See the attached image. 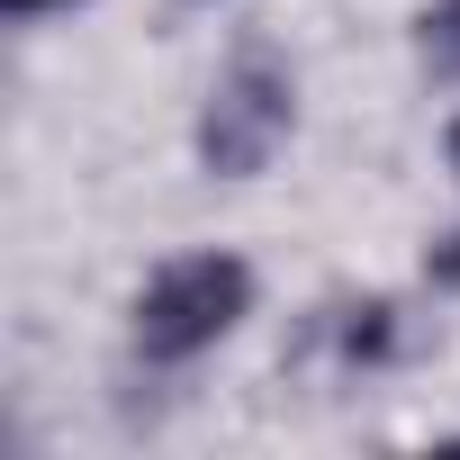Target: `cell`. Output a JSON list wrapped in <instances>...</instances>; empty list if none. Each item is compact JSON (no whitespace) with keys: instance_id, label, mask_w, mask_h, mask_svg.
<instances>
[{"instance_id":"cell-1","label":"cell","mask_w":460,"mask_h":460,"mask_svg":"<svg viewBox=\"0 0 460 460\" xmlns=\"http://www.w3.org/2000/svg\"><path fill=\"white\" fill-rule=\"evenodd\" d=\"M244 307H253V271L235 253H181V262H163L145 280L136 343H145V361H190V352H208L226 325H235Z\"/></svg>"},{"instance_id":"cell-2","label":"cell","mask_w":460,"mask_h":460,"mask_svg":"<svg viewBox=\"0 0 460 460\" xmlns=\"http://www.w3.org/2000/svg\"><path fill=\"white\" fill-rule=\"evenodd\" d=\"M280 136H289V73H280L271 55H244L235 73L208 91L199 154H208V172L244 181V172H262V163L280 154Z\"/></svg>"},{"instance_id":"cell-3","label":"cell","mask_w":460,"mask_h":460,"mask_svg":"<svg viewBox=\"0 0 460 460\" xmlns=\"http://www.w3.org/2000/svg\"><path fill=\"white\" fill-rule=\"evenodd\" d=\"M424 55L442 73H460V0H442V10H424Z\"/></svg>"},{"instance_id":"cell-4","label":"cell","mask_w":460,"mask_h":460,"mask_svg":"<svg viewBox=\"0 0 460 460\" xmlns=\"http://www.w3.org/2000/svg\"><path fill=\"white\" fill-rule=\"evenodd\" d=\"M10 10H19V19H37V10H55V0H10Z\"/></svg>"},{"instance_id":"cell-5","label":"cell","mask_w":460,"mask_h":460,"mask_svg":"<svg viewBox=\"0 0 460 460\" xmlns=\"http://www.w3.org/2000/svg\"><path fill=\"white\" fill-rule=\"evenodd\" d=\"M451 172H460V118H451Z\"/></svg>"}]
</instances>
